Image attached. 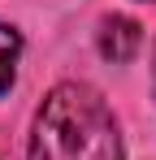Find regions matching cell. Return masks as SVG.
I'll return each instance as SVG.
<instances>
[{
	"label": "cell",
	"mask_w": 156,
	"mask_h": 160,
	"mask_svg": "<svg viewBox=\"0 0 156 160\" xmlns=\"http://www.w3.org/2000/svg\"><path fill=\"white\" fill-rule=\"evenodd\" d=\"M30 160H122L113 108L87 82H61L35 112Z\"/></svg>",
	"instance_id": "obj_1"
},
{
	"label": "cell",
	"mask_w": 156,
	"mask_h": 160,
	"mask_svg": "<svg viewBox=\"0 0 156 160\" xmlns=\"http://www.w3.org/2000/svg\"><path fill=\"white\" fill-rule=\"evenodd\" d=\"M139 22H130V18H108L104 22V30H100V52L108 56V61H130V56L139 52Z\"/></svg>",
	"instance_id": "obj_2"
},
{
	"label": "cell",
	"mask_w": 156,
	"mask_h": 160,
	"mask_svg": "<svg viewBox=\"0 0 156 160\" xmlns=\"http://www.w3.org/2000/svg\"><path fill=\"white\" fill-rule=\"evenodd\" d=\"M152 87H156V65H152Z\"/></svg>",
	"instance_id": "obj_4"
},
{
	"label": "cell",
	"mask_w": 156,
	"mask_h": 160,
	"mask_svg": "<svg viewBox=\"0 0 156 160\" xmlns=\"http://www.w3.org/2000/svg\"><path fill=\"white\" fill-rule=\"evenodd\" d=\"M18 56H22V35L9 22H0V91H9V82L18 74Z\"/></svg>",
	"instance_id": "obj_3"
}]
</instances>
